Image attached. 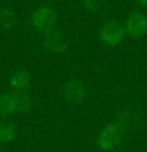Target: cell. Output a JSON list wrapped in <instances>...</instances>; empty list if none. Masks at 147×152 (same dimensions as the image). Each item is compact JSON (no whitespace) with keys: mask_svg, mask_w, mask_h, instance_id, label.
Wrapping results in <instances>:
<instances>
[{"mask_svg":"<svg viewBox=\"0 0 147 152\" xmlns=\"http://www.w3.org/2000/svg\"><path fill=\"white\" fill-rule=\"evenodd\" d=\"M123 135V127L120 122H112L106 125L98 135V146L103 151H114L119 146Z\"/></svg>","mask_w":147,"mask_h":152,"instance_id":"7a4b0ae2","label":"cell"},{"mask_svg":"<svg viewBox=\"0 0 147 152\" xmlns=\"http://www.w3.org/2000/svg\"><path fill=\"white\" fill-rule=\"evenodd\" d=\"M14 98H16V114H24L35 106V98L30 94V90L14 94Z\"/></svg>","mask_w":147,"mask_h":152,"instance_id":"9c48e42d","label":"cell"},{"mask_svg":"<svg viewBox=\"0 0 147 152\" xmlns=\"http://www.w3.org/2000/svg\"><path fill=\"white\" fill-rule=\"evenodd\" d=\"M59 21V13H57L55 8L47 7V5H43V7H38L32 11L30 14V26L35 28V30L46 33L54 28V26Z\"/></svg>","mask_w":147,"mask_h":152,"instance_id":"6da1fadb","label":"cell"},{"mask_svg":"<svg viewBox=\"0 0 147 152\" xmlns=\"http://www.w3.org/2000/svg\"><path fill=\"white\" fill-rule=\"evenodd\" d=\"M9 87L11 92H28L32 87V73L28 68H21L11 76L9 79Z\"/></svg>","mask_w":147,"mask_h":152,"instance_id":"52a82bcc","label":"cell"},{"mask_svg":"<svg viewBox=\"0 0 147 152\" xmlns=\"http://www.w3.org/2000/svg\"><path fill=\"white\" fill-rule=\"evenodd\" d=\"M127 35V28L125 26H122L117 21L106 22L100 30V38L106 46H117L123 41V38Z\"/></svg>","mask_w":147,"mask_h":152,"instance_id":"3957f363","label":"cell"},{"mask_svg":"<svg viewBox=\"0 0 147 152\" xmlns=\"http://www.w3.org/2000/svg\"><path fill=\"white\" fill-rule=\"evenodd\" d=\"M138 5H139L141 8H147V2H139V3H138Z\"/></svg>","mask_w":147,"mask_h":152,"instance_id":"4fadbf2b","label":"cell"},{"mask_svg":"<svg viewBox=\"0 0 147 152\" xmlns=\"http://www.w3.org/2000/svg\"><path fill=\"white\" fill-rule=\"evenodd\" d=\"M125 28L130 38H142L147 33V16L139 10H133L127 16Z\"/></svg>","mask_w":147,"mask_h":152,"instance_id":"277c9868","label":"cell"},{"mask_svg":"<svg viewBox=\"0 0 147 152\" xmlns=\"http://www.w3.org/2000/svg\"><path fill=\"white\" fill-rule=\"evenodd\" d=\"M17 135V130H16V125L11 124L7 119H2L0 121V144H8L11 142Z\"/></svg>","mask_w":147,"mask_h":152,"instance_id":"30bf717a","label":"cell"},{"mask_svg":"<svg viewBox=\"0 0 147 152\" xmlns=\"http://www.w3.org/2000/svg\"><path fill=\"white\" fill-rule=\"evenodd\" d=\"M84 8L89 10V11H92V13H95L100 8V5L98 3H93V2H87V3H84Z\"/></svg>","mask_w":147,"mask_h":152,"instance_id":"7c38bea8","label":"cell"},{"mask_svg":"<svg viewBox=\"0 0 147 152\" xmlns=\"http://www.w3.org/2000/svg\"><path fill=\"white\" fill-rule=\"evenodd\" d=\"M85 97L84 83L78 78H71L63 84V98L70 103H79Z\"/></svg>","mask_w":147,"mask_h":152,"instance_id":"8992f818","label":"cell"},{"mask_svg":"<svg viewBox=\"0 0 147 152\" xmlns=\"http://www.w3.org/2000/svg\"><path fill=\"white\" fill-rule=\"evenodd\" d=\"M11 114H16V98H14V92H11V90L0 92V121L7 119Z\"/></svg>","mask_w":147,"mask_h":152,"instance_id":"ba28073f","label":"cell"},{"mask_svg":"<svg viewBox=\"0 0 147 152\" xmlns=\"http://www.w3.org/2000/svg\"><path fill=\"white\" fill-rule=\"evenodd\" d=\"M41 46L49 52H63L68 46V41L65 40L63 32L52 28V30L43 33L41 37Z\"/></svg>","mask_w":147,"mask_h":152,"instance_id":"5b68a950","label":"cell"},{"mask_svg":"<svg viewBox=\"0 0 147 152\" xmlns=\"http://www.w3.org/2000/svg\"><path fill=\"white\" fill-rule=\"evenodd\" d=\"M14 18V10L11 7H2L0 8V19H11Z\"/></svg>","mask_w":147,"mask_h":152,"instance_id":"8fae6325","label":"cell"}]
</instances>
